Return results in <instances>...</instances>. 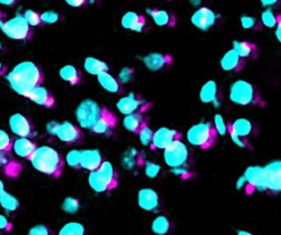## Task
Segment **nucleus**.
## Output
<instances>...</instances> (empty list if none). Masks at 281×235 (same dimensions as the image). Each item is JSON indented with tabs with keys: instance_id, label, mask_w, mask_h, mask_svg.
<instances>
[{
	"instance_id": "obj_1",
	"label": "nucleus",
	"mask_w": 281,
	"mask_h": 235,
	"mask_svg": "<svg viewBox=\"0 0 281 235\" xmlns=\"http://www.w3.org/2000/svg\"><path fill=\"white\" fill-rule=\"evenodd\" d=\"M6 78L13 91L27 98L32 91L43 83V74L39 65L26 61L16 65Z\"/></svg>"
},
{
	"instance_id": "obj_2",
	"label": "nucleus",
	"mask_w": 281,
	"mask_h": 235,
	"mask_svg": "<svg viewBox=\"0 0 281 235\" xmlns=\"http://www.w3.org/2000/svg\"><path fill=\"white\" fill-rule=\"evenodd\" d=\"M29 161L36 170L55 178L61 177L65 167V162L61 155L48 146L37 147L30 156Z\"/></svg>"
},
{
	"instance_id": "obj_3",
	"label": "nucleus",
	"mask_w": 281,
	"mask_h": 235,
	"mask_svg": "<svg viewBox=\"0 0 281 235\" xmlns=\"http://www.w3.org/2000/svg\"><path fill=\"white\" fill-rule=\"evenodd\" d=\"M229 99L240 106H266V99L257 86L246 80L239 79L233 82L229 89Z\"/></svg>"
},
{
	"instance_id": "obj_4",
	"label": "nucleus",
	"mask_w": 281,
	"mask_h": 235,
	"mask_svg": "<svg viewBox=\"0 0 281 235\" xmlns=\"http://www.w3.org/2000/svg\"><path fill=\"white\" fill-rule=\"evenodd\" d=\"M88 183L96 193H108L118 187L119 174L112 163L106 161L97 170L90 173Z\"/></svg>"
},
{
	"instance_id": "obj_5",
	"label": "nucleus",
	"mask_w": 281,
	"mask_h": 235,
	"mask_svg": "<svg viewBox=\"0 0 281 235\" xmlns=\"http://www.w3.org/2000/svg\"><path fill=\"white\" fill-rule=\"evenodd\" d=\"M187 138L188 142L193 147L207 150L214 147L218 135L212 123H199L190 127L187 131Z\"/></svg>"
},
{
	"instance_id": "obj_6",
	"label": "nucleus",
	"mask_w": 281,
	"mask_h": 235,
	"mask_svg": "<svg viewBox=\"0 0 281 235\" xmlns=\"http://www.w3.org/2000/svg\"><path fill=\"white\" fill-rule=\"evenodd\" d=\"M0 28L4 34L12 40H30L34 34L33 28L22 15H17L9 19L0 15Z\"/></svg>"
},
{
	"instance_id": "obj_7",
	"label": "nucleus",
	"mask_w": 281,
	"mask_h": 235,
	"mask_svg": "<svg viewBox=\"0 0 281 235\" xmlns=\"http://www.w3.org/2000/svg\"><path fill=\"white\" fill-rule=\"evenodd\" d=\"M106 108L92 99H85L76 108V120L82 129L91 130L102 116Z\"/></svg>"
},
{
	"instance_id": "obj_8",
	"label": "nucleus",
	"mask_w": 281,
	"mask_h": 235,
	"mask_svg": "<svg viewBox=\"0 0 281 235\" xmlns=\"http://www.w3.org/2000/svg\"><path fill=\"white\" fill-rule=\"evenodd\" d=\"M166 165L171 168H188L190 153L188 147L181 141H175L164 152Z\"/></svg>"
},
{
	"instance_id": "obj_9",
	"label": "nucleus",
	"mask_w": 281,
	"mask_h": 235,
	"mask_svg": "<svg viewBox=\"0 0 281 235\" xmlns=\"http://www.w3.org/2000/svg\"><path fill=\"white\" fill-rule=\"evenodd\" d=\"M152 105L151 102H149L142 95L136 93H130L123 97L116 104L117 109L119 111V113L126 116L134 113L145 114Z\"/></svg>"
},
{
	"instance_id": "obj_10",
	"label": "nucleus",
	"mask_w": 281,
	"mask_h": 235,
	"mask_svg": "<svg viewBox=\"0 0 281 235\" xmlns=\"http://www.w3.org/2000/svg\"><path fill=\"white\" fill-rule=\"evenodd\" d=\"M244 177L246 181L245 191L246 195H252L256 191L267 193L266 171L261 166H251L246 168Z\"/></svg>"
},
{
	"instance_id": "obj_11",
	"label": "nucleus",
	"mask_w": 281,
	"mask_h": 235,
	"mask_svg": "<svg viewBox=\"0 0 281 235\" xmlns=\"http://www.w3.org/2000/svg\"><path fill=\"white\" fill-rule=\"evenodd\" d=\"M183 135L180 132L168 127H161L154 132L152 141L150 142V147L152 151L167 148L175 141H181Z\"/></svg>"
},
{
	"instance_id": "obj_12",
	"label": "nucleus",
	"mask_w": 281,
	"mask_h": 235,
	"mask_svg": "<svg viewBox=\"0 0 281 235\" xmlns=\"http://www.w3.org/2000/svg\"><path fill=\"white\" fill-rule=\"evenodd\" d=\"M140 59L145 67L152 72L165 71L173 65V57L164 53H150Z\"/></svg>"
},
{
	"instance_id": "obj_13",
	"label": "nucleus",
	"mask_w": 281,
	"mask_h": 235,
	"mask_svg": "<svg viewBox=\"0 0 281 235\" xmlns=\"http://www.w3.org/2000/svg\"><path fill=\"white\" fill-rule=\"evenodd\" d=\"M266 171L267 193L272 195L280 193L281 189V162L273 161L264 167Z\"/></svg>"
},
{
	"instance_id": "obj_14",
	"label": "nucleus",
	"mask_w": 281,
	"mask_h": 235,
	"mask_svg": "<svg viewBox=\"0 0 281 235\" xmlns=\"http://www.w3.org/2000/svg\"><path fill=\"white\" fill-rule=\"evenodd\" d=\"M217 14L208 7H202L193 13L191 22L195 28L202 31H208L217 22Z\"/></svg>"
},
{
	"instance_id": "obj_15",
	"label": "nucleus",
	"mask_w": 281,
	"mask_h": 235,
	"mask_svg": "<svg viewBox=\"0 0 281 235\" xmlns=\"http://www.w3.org/2000/svg\"><path fill=\"white\" fill-rule=\"evenodd\" d=\"M55 135L60 141L66 144L78 143L84 137L81 129L69 121H65L59 125Z\"/></svg>"
},
{
	"instance_id": "obj_16",
	"label": "nucleus",
	"mask_w": 281,
	"mask_h": 235,
	"mask_svg": "<svg viewBox=\"0 0 281 235\" xmlns=\"http://www.w3.org/2000/svg\"><path fill=\"white\" fill-rule=\"evenodd\" d=\"M199 99L203 104H213L219 107L222 103V92L214 80H209L202 86L199 92Z\"/></svg>"
},
{
	"instance_id": "obj_17",
	"label": "nucleus",
	"mask_w": 281,
	"mask_h": 235,
	"mask_svg": "<svg viewBox=\"0 0 281 235\" xmlns=\"http://www.w3.org/2000/svg\"><path fill=\"white\" fill-rule=\"evenodd\" d=\"M9 125L13 134L19 137L27 138L33 135L34 126L32 122L21 113L13 114L9 119Z\"/></svg>"
},
{
	"instance_id": "obj_18",
	"label": "nucleus",
	"mask_w": 281,
	"mask_h": 235,
	"mask_svg": "<svg viewBox=\"0 0 281 235\" xmlns=\"http://www.w3.org/2000/svg\"><path fill=\"white\" fill-rule=\"evenodd\" d=\"M247 65V61L239 56L234 49H230L225 53L223 58L220 59V67L227 72L239 73L245 70Z\"/></svg>"
},
{
	"instance_id": "obj_19",
	"label": "nucleus",
	"mask_w": 281,
	"mask_h": 235,
	"mask_svg": "<svg viewBox=\"0 0 281 235\" xmlns=\"http://www.w3.org/2000/svg\"><path fill=\"white\" fill-rule=\"evenodd\" d=\"M146 12L158 27L173 28L177 26V16L172 12L158 8H147Z\"/></svg>"
},
{
	"instance_id": "obj_20",
	"label": "nucleus",
	"mask_w": 281,
	"mask_h": 235,
	"mask_svg": "<svg viewBox=\"0 0 281 235\" xmlns=\"http://www.w3.org/2000/svg\"><path fill=\"white\" fill-rule=\"evenodd\" d=\"M117 118L111 111L106 108L102 116L99 118L97 123L93 125V127L91 129L92 133L96 135H108L113 133L114 129L116 127Z\"/></svg>"
},
{
	"instance_id": "obj_21",
	"label": "nucleus",
	"mask_w": 281,
	"mask_h": 235,
	"mask_svg": "<svg viewBox=\"0 0 281 235\" xmlns=\"http://www.w3.org/2000/svg\"><path fill=\"white\" fill-rule=\"evenodd\" d=\"M138 205L147 211H155L160 205V199L156 190L144 188L138 191Z\"/></svg>"
},
{
	"instance_id": "obj_22",
	"label": "nucleus",
	"mask_w": 281,
	"mask_h": 235,
	"mask_svg": "<svg viewBox=\"0 0 281 235\" xmlns=\"http://www.w3.org/2000/svg\"><path fill=\"white\" fill-rule=\"evenodd\" d=\"M103 162V157L98 150L87 149L81 151L80 167L86 170L91 172L97 170Z\"/></svg>"
},
{
	"instance_id": "obj_23",
	"label": "nucleus",
	"mask_w": 281,
	"mask_h": 235,
	"mask_svg": "<svg viewBox=\"0 0 281 235\" xmlns=\"http://www.w3.org/2000/svg\"><path fill=\"white\" fill-rule=\"evenodd\" d=\"M227 129L228 132H231L236 136L247 140V138L253 133L254 126L251 120L241 118L235 119L233 122L227 123Z\"/></svg>"
},
{
	"instance_id": "obj_24",
	"label": "nucleus",
	"mask_w": 281,
	"mask_h": 235,
	"mask_svg": "<svg viewBox=\"0 0 281 235\" xmlns=\"http://www.w3.org/2000/svg\"><path fill=\"white\" fill-rule=\"evenodd\" d=\"M27 98L42 106L47 107V108H52L55 106V98L52 93L45 87H42V86L37 87L34 91L31 92L30 94L28 95Z\"/></svg>"
},
{
	"instance_id": "obj_25",
	"label": "nucleus",
	"mask_w": 281,
	"mask_h": 235,
	"mask_svg": "<svg viewBox=\"0 0 281 235\" xmlns=\"http://www.w3.org/2000/svg\"><path fill=\"white\" fill-rule=\"evenodd\" d=\"M122 26L125 29L142 33L146 26V18L135 12H128L122 18Z\"/></svg>"
},
{
	"instance_id": "obj_26",
	"label": "nucleus",
	"mask_w": 281,
	"mask_h": 235,
	"mask_svg": "<svg viewBox=\"0 0 281 235\" xmlns=\"http://www.w3.org/2000/svg\"><path fill=\"white\" fill-rule=\"evenodd\" d=\"M235 52L238 54L239 56L246 61L248 60H255L258 56V48L257 44L250 41H241V40H234L233 41V49Z\"/></svg>"
},
{
	"instance_id": "obj_27",
	"label": "nucleus",
	"mask_w": 281,
	"mask_h": 235,
	"mask_svg": "<svg viewBox=\"0 0 281 235\" xmlns=\"http://www.w3.org/2000/svg\"><path fill=\"white\" fill-rule=\"evenodd\" d=\"M98 77V81L102 88L106 90L107 92L114 94H122L123 92V86L119 83V81L115 77H113L108 72H103L99 74Z\"/></svg>"
},
{
	"instance_id": "obj_28",
	"label": "nucleus",
	"mask_w": 281,
	"mask_h": 235,
	"mask_svg": "<svg viewBox=\"0 0 281 235\" xmlns=\"http://www.w3.org/2000/svg\"><path fill=\"white\" fill-rule=\"evenodd\" d=\"M13 149L16 155L22 158L28 159L36 149V144L28 138H19L13 143Z\"/></svg>"
},
{
	"instance_id": "obj_29",
	"label": "nucleus",
	"mask_w": 281,
	"mask_h": 235,
	"mask_svg": "<svg viewBox=\"0 0 281 235\" xmlns=\"http://www.w3.org/2000/svg\"><path fill=\"white\" fill-rule=\"evenodd\" d=\"M147 121H148V119L144 117V114L143 113H134V114L127 115L124 118L123 125L127 131L130 132L135 135H138L142 126Z\"/></svg>"
},
{
	"instance_id": "obj_30",
	"label": "nucleus",
	"mask_w": 281,
	"mask_h": 235,
	"mask_svg": "<svg viewBox=\"0 0 281 235\" xmlns=\"http://www.w3.org/2000/svg\"><path fill=\"white\" fill-rule=\"evenodd\" d=\"M144 156L135 148L129 149L123 156V166L127 169H132L135 167L144 166Z\"/></svg>"
},
{
	"instance_id": "obj_31",
	"label": "nucleus",
	"mask_w": 281,
	"mask_h": 235,
	"mask_svg": "<svg viewBox=\"0 0 281 235\" xmlns=\"http://www.w3.org/2000/svg\"><path fill=\"white\" fill-rule=\"evenodd\" d=\"M59 75L62 79L69 82L70 86H76L80 83L82 80L81 71L73 65H66L65 67L62 68L59 71Z\"/></svg>"
},
{
	"instance_id": "obj_32",
	"label": "nucleus",
	"mask_w": 281,
	"mask_h": 235,
	"mask_svg": "<svg viewBox=\"0 0 281 235\" xmlns=\"http://www.w3.org/2000/svg\"><path fill=\"white\" fill-rule=\"evenodd\" d=\"M84 66L86 71L93 76H98L99 74L109 71V66L107 63L95 57H87Z\"/></svg>"
},
{
	"instance_id": "obj_33",
	"label": "nucleus",
	"mask_w": 281,
	"mask_h": 235,
	"mask_svg": "<svg viewBox=\"0 0 281 235\" xmlns=\"http://www.w3.org/2000/svg\"><path fill=\"white\" fill-rule=\"evenodd\" d=\"M260 22L265 27L275 28L277 25L281 22V16L279 14H275L271 8H267L266 11L262 12Z\"/></svg>"
},
{
	"instance_id": "obj_34",
	"label": "nucleus",
	"mask_w": 281,
	"mask_h": 235,
	"mask_svg": "<svg viewBox=\"0 0 281 235\" xmlns=\"http://www.w3.org/2000/svg\"><path fill=\"white\" fill-rule=\"evenodd\" d=\"M171 227L170 221L165 216H158L153 220L151 230L154 233L157 235H165L169 232Z\"/></svg>"
},
{
	"instance_id": "obj_35",
	"label": "nucleus",
	"mask_w": 281,
	"mask_h": 235,
	"mask_svg": "<svg viewBox=\"0 0 281 235\" xmlns=\"http://www.w3.org/2000/svg\"><path fill=\"white\" fill-rule=\"evenodd\" d=\"M0 205L7 211H14L19 206L18 199L9 193H5L0 196Z\"/></svg>"
},
{
	"instance_id": "obj_36",
	"label": "nucleus",
	"mask_w": 281,
	"mask_h": 235,
	"mask_svg": "<svg viewBox=\"0 0 281 235\" xmlns=\"http://www.w3.org/2000/svg\"><path fill=\"white\" fill-rule=\"evenodd\" d=\"M85 226L77 222H70L62 227L58 235H84Z\"/></svg>"
},
{
	"instance_id": "obj_37",
	"label": "nucleus",
	"mask_w": 281,
	"mask_h": 235,
	"mask_svg": "<svg viewBox=\"0 0 281 235\" xmlns=\"http://www.w3.org/2000/svg\"><path fill=\"white\" fill-rule=\"evenodd\" d=\"M242 27L247 30L261 31L263 29V25L259 19L251 16H243L240 18Z\"/></svg>"
},
{
	"instance_id": "obj_38",
	"label": "nucleus",
	"mask_w": 281,
	"mask_h": 235,
	"mask_svg": "<svg viewBox=\"0 0 281 235\" xmlns=\"http://www.w3.org/2000/svg\"><path fill=\"white\" fill-rule=\"evenodd\" d=\"M135 69L133 67H124L119 71V74H118V81L119 83L123 86V84H128L129 82H131L134 78H135Z\"/></svg>"
},
{
	"instance_id": "obj_39",
	"label": "nucleus",
	"mask_w": 281,
	"mask_h": 235,
	"mask_svg": "<svg viewBox=\"0 0 281 235\" xmlns=\"http://www.w3.org/2000/svg\"><path fill=\"white\" fill-rule=\"evenodd\" d=\"M153 135H154V131L149 126L147 121L144 123V125L142 126V129L138 133L140 143L144 146H150V142L152 141Z\"/></svg>"
},
{
	"instance_id": "obj_40",
	"label": "nucleus",
	"mask_w": 281,
	"mask_h": 235,
	"mask_svg": "<svg viewBox=\"0 0 281 235\" xmlns=\"http://www.w3.org/2000/svg\"><path fill=\"white\" fill-rule=\"evenodd\" d=\"M79 200L72 197L66 198L62 205V209L68 214L76 213V211L79 210Z\"/></svg>"
},
{
	"instance_id": "obj_41",
	"label": "nucleus",
	"mask_w": 281,
	"mask_h": 235,
	"mask_svg": "<svg viewBox=\"0 0 281 235\" xmlns=\"http://www.w3.org/2000/svg\"><path fill=\"white\" fill-rule=\"evenodd\" d=\"M214 129L216 130L217 135L220 136H224L228 134V129H227V123L223 119V116L220 113H217L214 115Z\"/></svg>"
},
{
	"instance_id": "obj_42",
	"label": "nucleus",
	"mask_w": 281,
	"mask_h": 235,
	"mask_svg": "<svg viewBox=\"0 0 281 235\" xmlns=\"http://www.w3.org/2000/svg\"><path fill=\"white\" fill-rule=\"evenodd\" d=\"M13 147V142L9 135L3 130H0V151L9 152Z\"/></svg>"
},
{
	"instance_id": "obj_43",
	"label": "nucleus",
	"mask_w": 281,
	"mask_h": 235,
	"mask_svg": "<svg viewBox=\"0 0 281 235\" xmlns=\"http://www.w3.org/2000/svg\"><path fill=\"white\" fill-rule=\"evenodd\" d=\"M24 18L31 28L43 24V22L41 20V14L34 12L33 10H27L25 12Z\"/></svg>"
},
{
	"instance_id": "obj_44",
	"label": "nucleus",
	"mask_w": 281,
	"mask_h": 235,
	"mask_svg": "<svg viewBox=\"0 0 281 235\" xmlns=\"http://www.w3.org/2000/svg\"><path fill=\"white\" fill-rule=\"evenodd\" d=\"M80 157L81 151L78 150H71L66 156V161L70 167L74 168H80Z\"/></svg>"
},
{
	"instance_id": "obj_45",
	"label": "nucleus",
	"mask_w": 281,
	"mask_h": 235,
	"mask_svg": "<svg viewBox=\"0 0 281 235\" xmlns=\"http://www.w3.org/2000/svg\"><path fill=\"white\" fill-rule=\"evenodd\" d=\"M144 166L145 175L149 178H155V177H157L159 173H160V170H161V167L158 164L154 163L152 162H149V161L148 162L145 161Z\"/></svg>"
},
{
	"instance_id": "obj_46",
	"label": "nucleus",
	"mask_w": 281,
	"mask_h": 235,
	"mask_svg": "<svg viewBox=\"0 0 281 235\" xmlns=\"http://www.w3.org/2000/svg\"><path fill=\"white\" fill-rule=\"evenodd\" d=\"M28 235H54L51 229L45 225H36L31 227Z\"/></svg>"
},
{
	"instance_id": "obj_47",
	"label": "nucleus",
	"mask_w": 281,
	"mask_h": 235,
	"mask_svg": "<svg viewBox=\"0 0 281 235\" xmlns=\"http://www.w3.org/2000/svg\"><path fill=\"white\" fill-rule=\"evenodd\" d=\"M171 173L182 180H188L193 177V173L188 168H171Z\"/></svg>"
},
{
	"instance_id": "obj_48",
	"label": "nucleus",
	"mask_w": 281,
	"mask_h": 235,
	"mask_svg": "<svg viewBox=\"0 0 281 235\" xmlns=\"http://www.w3.org/2000/svg\"><path fill=\"white\" fill-rule=\"evenodd\" d=\"M59 19V14L54 11H48L41 14V20L43 23L46 24H53Z\"/></svg>"
},
{
	"instance_id": "obj_49",
	"label": "nucleus",
	"mask_w": 281,
	"mask_h": 235,
	"mask_svg": "<svg viewBox=\"0 0 281 235\" xmlns=\"http://www.w3.org/2000/svg\"><path fill=\"white\" fill-rule=\"evenodd\" d=\"M12 230V224L10 222L9 220L0 214V231L4 232H11Z\"/></svg>"
},
{
	"instance_id": "obj_50",
	"label": "nucleus",
	"mask_w": 281,
	"mask_h": 235,
	"mask_svg": "<svg viewBox=\"0 0 281 235\" xmlns=\"http://www.w3.org/2000/svg\"><path fill=\"white\" fill-rule=\"evenodd\" d=\"M59 125L60 123L57 122V121H50V122L47 124V131L49 132L50 135H55L56 134V131L58 129Z\"/></svg>"
},
{
	"instance_id": "obj_51",
	"label": "nucleus",
	"mask_w": 281,
	"mask_h": 235,
	"mask_svg": "<svg viewBox=\"0 0 281 235\" xmlns=\"http://www.w3.org/2000/svg\"><path fill=\"white\" fill-rule=\"evenodd\" d=\"M66 3L73 7H81V6H86L88 2L85 0H66Z\"/></svg>"
},
{
	"instance_id": "obj_52",
	"label": "nucleus",
	"mask_w": 281,
	"mask_h": 235,
	"mask_svg": "<svg viewBox=\"0 0 281 235\" xmlns=\"http://www.w3.org/2000/svg\"><path fill=\"white\" fill-rule=\"evenodd\" d=\"M261 3H262V6H263L264 7H267V8H269L270 6H276V5H278V4L280 3V2H279V1H276V0H272V1L262 0V1H261Z\"/></svg>"
},
{
	"instance_id": "obj_53",
	"label": "nucleus",
	"mask_w": 281,
	"mask_h": 235,
	"mask_svg": "<svg viewBox=\"0 0 281 235\" xmlns=\"http://www.w3.org/2000/svg\"><path fill=\"white\" fill-rule=\"evenodd\" d=\"M245 184H246V181H245V178L243 177H240L237 182H236V189H241L243 188H245Z\"/></svg>"
},
{
	"instance_id": "obj_54",
	"label": "nucleus",
	"mask_w": 281,
	"mask_h": 235,
	"mask_svg": "<svg viewBox=\"0 0 281 235\" xmlns=\"http://www.w3.org/2000/svg\"><path fill=\"white\" fill-rule=\"evenodd\" d=\"M276 31H275V34L276 37H277V39H278V41L280 42L281 41V37H280V32H281V22H279L278 25H277V27H276Z\"/></svg>"
},
{
	"instance_id": "obj_55",
	"label": "nucleus",
	"mask_w": 281,
	"mask_h": 235,
	"mask_svg": "<svg viewBox=\"0 0 281 235\" xmlns=\"http://www.w3.org/2000/svg\"><path fill=\"white\" fill-rule=\"evenodd\" d=\"M16 3V1H13V0H8V1H6V0H0V4H2V5H5V6H12V5H14V4Z\"/></svg>"
},
{
	"instance_id": "obj_56",
	"label": "nucleus",
	"mask_w": 281,
	"mask_h": 235,
	"mask_svg": "<svg viewBox=\"0 0 281 235\" xmlns=\"http://www.w3.org/2000/svg\"><path fill=\"white\" fill-rule=\"evenodd\" d=\"M6 73V67L0 61V76H4Z\"/></svg>"
},
{
	"instance_id": "obj_57",
	"label": "nucleus",
	"mask_w": 281,
	"mask_h": 235,
	"mask_svg": "<svg viewBox=\"0 0 281 235\" xmlns=\"http://www.w3.org/2000/svg\"><path fill=\"white\" fill-rule=\"evenodd\" d=\"M5 191H6V190H5L4 183L2 181L0 180V196L2 195Z\"/></svg>"
},
{
	"instance_id": "obj_58",
	"label": "nucleus",
	"mask_w": 281,
	"mask_h": 235,
	"mask_svg": "<svg viewBox=\"0 0 281 235\" xmlns=\"http://www.w3.org/2000/svg\"><path fill=\"white\" fill-rule=\"evenodd\" d=\"M236 235H253L251 232H246V231H238L237 232V234Z\"/></svg>"
}]
</instances>
